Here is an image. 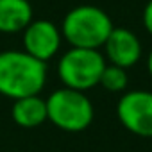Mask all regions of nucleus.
I'll use <instances>...</instances> for the list:
<instances>
[{
  "label": "nucleus",
  "mask_w": 152,
  "mask_h": 152,
  "mask_svg": "<svg viewBox=\"0 0 152 152\" xmlns=\"http://www.w3.org/2000/svg\"><path fill=\"white\" fill-rule=\"evenodd\" d=\"M104 50L109 59V64L125 70L134 66L141 57V43L138 36L124 27H113L111 34L104 43Z\"/></svg>",
  "instance_id": "nucleus-7"
},
{
  "label": "nucleus",
  "mask_w": 152,
  "mask_h": 152,
  "mask_svg": "<svg viewBox=\"0 0 152 152\" xmlns=\"http://www.w3.org/2000/svg\"><path fill=\"white\" fill-rule=\"evenodd\" d=\"M120 124L132 134L152 138V91L132 90L120 97L116 106Z\"/></svg>",
  "instance_id": "nucleus-5"
},
{
  "label": "nucleus",
  "mask_w": 152,
  "mask_h": 152,
  "mask_svg": "<svg viewBox=\"0 0 152 152\" xmlns=\"http://www.w3.org/2000/svg\"><path fill=\"white\" fill-rule=\"evenodd\" d=\"M11 116L20 127H25V129L39 127L41 124H45V120H48L47 102L39 95L16 99L11 107Z\"/></svg>",
  "instance_id": "nucleus-9"
},
{
  "label": "nucleus",
  "mask_w": 152,
  "mask_h": 152,
  "mask_svg": "<svg viewBox=\"0 0 152 152\" xmlns=\"http://www.w3.org/2000/svg\"><path fill=\"white\" fill-rule=\"evenodd\" d=\"M32 22L31 0H0V32L13 34Z\"/></svg>",
  "instance_id": "nucleus-8"
},
{
  "label": "nucleus",
  "mask_w": 152,
  "mask_h": 152,
  "mask_svg": "<svg viewBox=\"0 0 152 152\" xmlns=\"http://www.w3.org/2000/svg\"><path fill=\"white\" fill-rule=\"evenodd\" d=\"M106 64V57L102 56L100 50L72 47L68 52L61 56L57 73L64 88L86 91L99 84Z\"/></svg>",
  "instance_id": "nucleus-4"
},
{
  "label": "nucleus",
  "mask_w": 152,
  "mask_h": 152,
  "mask_svg": "<svg viewBox=\"0 0 152 152\" xmlns=\"http://www.w3.org/2000/svg\"><path fill=\"white\" fill-rule=\"evenodd\" d=\"M109 15L97 6H77L66 13L61 23V36L73 48L100 50L113 31Z\"/></svg>",
  "instance_id": "nucleus-2"
},
{
  "label": "nucleus",
  "mask_w": 152,
  "mask_h": 152,
  "mask_svg": "<svg viewBox=\"0 0 152 152\" xmlns=\"http://www.w3.org/2000/svg\"><path fill=\"white\" fill-rule=\"evenodd\" d=\"M61 38V29H57L54 22L32 20L23 29V50L38 61L47 63L57 54Z\"/></svg>",
  "instance_id": "nucleus-6"
},
{
  "label": "nucleus",
  "mask_w": 152,
  "mask_h": 152,
  "mask_svg": "<svg viewBox=\"0 0 152 152\" xmlns=\"http://www.w3.org/2000/svg\"><path fill=\"white\" fill-rule=\"evenodd\" d=\"M143 23H145L147 32L152 36V0H148L145 9H143Z\"/></svg>",
  "instance_id": "nucleus-11"
},
{
  "label": "nucleus",
  "mask_w": 152,
  "mask_h": 152,
  "mask_svg": "<svg viewBox=\"0 0 152 152\" xmlns=\"http://www.w3.org/2000/svg\"><path fill=\"white\" fill-rule=\"evenodd\" d=\"M47 116L48 120L68 132H81L93 122V104L84 91L61 88L48 95Z\"/></svg>",
  "instance_id": "nucleus-3"
},
{
  "label": "nucleus",
  "mask_w": 152,
  "mask_h": 152,
  "mask_svg": "<svg viewBox=\"0 0 152 152\" xmlns=\"http://www.w3.org/2000/svg\"><path fill=\"white\" fill-rule=\"evenodd\" d=\"M47 81V66L43 61L29 56L25 50L0 52V95L22 99L39 95Z\"/></svg>",
  "instance_id": "nucleus-1"
},
{
  "label": "nucleus",
  "mask_w": 152,
  "mask_h": 152,
  "mask_svg": "<svg viewBox=\"0 0 152 152\" xmlns=\"http://www.w3.org/2000/svg\"><path fill=\"white\" fill-rule=\"evenodd\" d=\"M147 68H148V73L152 75V50H150V54L147 57Z\"/></svg>",
  "instance_id": "nucleus-12"
},
{
  "label": "nucleus",
  "mask_w": 152,
  "mask_h": 152,
  "mask_svg": "<svg viewBox=\"0 0 152 152\" xmlns=\"http://www.w3.org/2000/svg\"><path fill=\"white\" fill-rule=\"evenodd\" d=\"M99 84L104 86L111 93H122L127 88V70L115 66V64H106Z\"/></svg>",
  "instance_id": "nucleus-10"
}]
</instances>
